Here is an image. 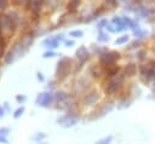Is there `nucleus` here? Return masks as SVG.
Listing matches in <instances>:
<instances>
[{
  "label": "nucleus",
  "instance_id": "22",
  "mask_svg": "<svg viewBox=\"0 0 155 144\" xmlns=\"http://www.w3.org/2000/svg\"><path fill=\"white\" fill-rule=\"evenodd\" d=\"M25 99H27V97L23 96V94H17V96H16V100H17L18 103H23V102H25Z\"/></svg>",
  "mask_w": 155,
  "mask_h": 144
},
{
  "label": "nucleus",
  "instance_id": "16",
  "mask_svg": "<svg viewBox=\"0 0 155 144\" xmlns=\"http://www.w3.org/2000/svg\"><path fill=\"white\" fill-rule=\"evenodd\" d=\"M91 73H92V75H93L94 77H99V76H101V74H102V70L98 68V65H94V67H92Z\"/></svg>",
  "mask_w": 155,
  "mask_h": 144
},
{
  "label": "nucleus",
  "instance_id": "9",
  "mask_svg": "<svg viewBox=\"0 0 155 144\" xmlns=\"http://www.w3.org/2000/svg\"><path fill=\"white\" fill-rule=\"evenodd\" d=\"M76 57H78V59H79L81 63H85V62L88 59V57H90L87 48H86L85 46H80V47L78 48V51H76Z\"/></svg>",
  "mask_w": 155,
  "mask_h": 144
},
{
  "label": "nucleus",
  "instance_id": "29",
  "mask_svg": "<svg viewBox=\"0 0 155 144\" xmlns=\"http://www.w3.org/2000/svg\"><path fill=\"white\" fill-rule=\"evenodd\" d=\"M103 25H107V21H101V22L98 23V27H99V28H103Z\"/></svg>",
  "mask_w": 155,
  "mask_h": 144
},
{
  "label": "nucleus",
  "instance_id": "26",
  "mask_svg": "<svg viewBox=\"0 0 155 144\" xmlns=\"http://www.w3.org/2000/svg\"><path fill=\"white\" fill-rule=\"evenodd\" d=\"M111 139H113V137H111V136H109V137H107V138L101 139L98 143H109V142H111Z\"/></svg>",
  "mask_w": 155,
  "mask_h": 144
},
{
  "label": "nucleus",
  "instance_id": "23",
  "mask_svg": "<svg viewBox=\"0 0 155 144\" xmlns=\"http://www.w3.org/2000/svg\"><path fill=\"white\" fill-rule=\"evenodd\" d=\"M97 39H98V41H103V42H104V41H108V39H109V38H108L105 34L101 33V34L98 35V38H97Z\"/></svg>",
  "mask_w": 155,
  "mask_h": 144
},
{
  "label": "nucleus",
  "instance_id": "2",
  "mask_svg": "<svg viewBox=\"0 0 155 144\" xmlns=\"http://www.w3.org/2000/svg\"><path fill=\"white\" fill-rule=\"evenodd\" d=\"M122 81H124V76H122V75H120V76H116V75H115L114 79H111V80H109V81L107 82L105 88H104L105 93H107V94L115 93V92L119 90V87H120V85L122 83Z\"/></svg>",
  "mask_w": 155,
  "mask_h": 144
},
{
  "label": "nucleus",
  "instance_id": "13",
  "mask_svg": "<svg viewBox=\"0 0 155 144\" xmlns=\"http://www.w3.org/2000/svg\"><path fill=\"white\" fill-rule=\"evenodd\" d=\"M53 96H54V99H56L57 102H63V100H65V99L69 97L68 93L64 92V91H57Z\"/></svg>",
  "mask_w": 155,
  "mask_h": 144
},
{
  "label": "nucleus",
  "instance_id": "20",
  "mask_svg": "<svg viewBox=\"0 0 155 144\" xmlns=\"http://www.w3.org/2000/svg\"><path fill=\"white\" fill-rule=\"evenodd\" d=\"M127 40H128V36H127V35H124V36H121V38L116 39V40H115V44H116V45H121V44L126 42Z\"/></svg>",
  "mask_w": 155,
  "mask_h": 144
},
{
  "label": "nucleus",
  "instance_id": "32",
  "mask_svg": "<svg viewBox=\"0 0 155 144\" xmlns=\"http://www.w3.org/2000/svg\"><path fill=\"white\" fill-rule=\"evenodd\" d=\"M4 116V109L0 106V117H2Z\"/></svg>",
  "mask_w": 155,
  "mask_h": 144
},
{
  "label": "nucleus",
  "instance_id": "10",
  "mask_svg": "<svg viewBox=\"0 0 155 144\" xmlns=\"http://www.w3.org/2000/svg\"><path fill=\"white\" fill-rule=\"evenodd\" d=\"M42 45L47 48H56L58 46V40L56 38H48L42 41Z\"/></svg>",
  "mask_w": 155,
  "mask_h": 144
},
{
  "label": "nucleus",
  "instance_id": "18",
  "mask_svg": "<svg viewBox=\"0 0 155 144\" xmlns=\"http://www.w3.org/2000/svg\"><path fill=\"white\" fill-rule=\"evenodd\" d=\"M23 113H24V106H21V108H18V109L13 113V117H15V119H18L19 116H22Z\"/></svg>",
  "mask_w": 155,
  "mask_h": 144
},
{
  "label": "nucleus",
  "instance_id": "12",
  "mask_svg": "<svg viewBox=\"0 0 155 144\" xmlns=\"http://www.w3.org/2000/svg\"><path fill=\"white\" fill-rule=\"evenodd\" d=\"M136 73H137V67H136V64H127L126 67H125V75L126 76H133V75H136Z\"/></svg>",
  "mask_w": 155,
  "mask_h": 144
},
{
  "label": "nucleus",
  "instance_id": "8",
  "mask_svg": "<svg viewBox=\"0 0 155 144\" xmlns=\"http://www.w3.org/2000/svg\"><path fill=\"white\" fill-rule=\"evenodd\" d=\"M98 93L96 91H91L88 92L87 94H85L84 97V104L85 105H91V104H94L97 100H98Z\"/></svg>",
  "mask_w": 155,
  "mask_h": 144
},
{
  "label": "nucleus",
  "instance_id": "21",
  "mask_svg": "<svg viewBox=\"0 0 155 144\" xmlns=\"http://www.w3.org/2000/svg\"><path fill=\"white\" fill-rule=\"evenodd\" d=\"M8 132H10V129H8L7 127L0 128V137H6V136L8 134Z\"/></svg>",
  "mask_w": 155,
  "mask_h": 144
},
{
  "label": "nucleus",
  "instance_id": "33",
  "mask_svg": "<svg viewBox=\"0 0 155 144\" xmlns=\"http://www.w3.org/2000/svg\"><path fill=\"white\" fill-rule=\"evenodd\" d=\"M4 106H5V109H6V110H10V108H8V104H7V103H4Z\"/></svg>",
  "mask_w": 155,
  "mask_h": 144
},
{
  "label": "nucleus",
  "instance_id": "3",
  "mask_svg": "<svg viewBox=\"0 0 155 144\" xmlns=\"http://www.w3.org/2000/svg\"><path fill=\"white\" fill-rule=\"evenodd\" d=\"M16 23L12 21V18L10 17V15H0V30H15L16 29Z\"/></svg>",
  "mask_w": 155,
  "mask_h": 144
},
{
  "label": "nucleus",
  "instance_id": "24",
  "mask_svg": "<svg viewBox=\"0 0 155 144\" xmlns=\"http://www.w3.org/2000/svg\"><path fill=\"white\" fill-rule=\"evenodd\" d=\"M53 56H56V53L52 52V51H47V52H45V53L42 54L44 58H50V57H53Z\"/></svg>",
  "mask_w": 155,
  "mask_h": 144
},
{
  "label": "nucleus",
  "instance_id": "4",
  "mask_svg": "<svg viewBox=\"0 0 155 144\" xmlns=\"http://www.w3.org/2000/svg\"><path fill=\"white\" fill-rule=\"evenodd\" d=\"M53 98H54V96L52 93L42 92V93L38 94V97L35 99V103H36V105H40V106H48V104H51Z\"/></svg>",
  "mask_w": 155,
  "mask_h": 144
},
{
  "label": "nucleus",
  "instance_id": "5",
  "mask_svg": "<svg viewBox=\"0 0 155 144\" xmlns=\"http://www.w3.org/2000/svg\"><path fill=\"white\" fill-rule=\"evenodd\" d=\"M119 57H120V54H119L117 52L110 51V52H104V53H102L101 57H99V59H101V62H102L104 65H107V64H113V63H115L116 59H119Z\"/></svg>",
  "mask_w": 155,
  "mask_h": 144
},
{
  "label": "nucleus",
  "instance_id": "31",
  "mask_svg": "<svg viewBox=\"0 0 155 144\" xmlns=\"http://www.w3.org/2000/svg\"><path fill=\"white\" fill-rule=\"evenodd\" d=\"M56 39H57L58 41H62V40H63V34H59V35H56Z\"/></svg>",
  "mask_w": 155,
  "mask_h": 144
},
{
  "label": "nucleus",
  "instance_id": "1",
  "mask_svg": "<svg viewBox=\"0 0 155 144\" xmlns=\"http://www.w3.org/2000/svg\"><path fill=\"white\" fill-rule=\"evenodd\" d=\"M70 68H71V59L68 58V57L62 58V59L58 62L57 71H56V75H57V77H58V80H64V79L69 75Z\"/></svg>",
  "mask_w": 155,
  "mask_h": 144
},
{
  "label": "nucleus",
  "instance_id": "25",
  "mask_svg": "<svg viewBox=\"0 0 155 144\" xmlns=\"http://www.w3.org/2000/svg\"><path fill=\"white\" fill-rule=\"evenodd\" d=\"M7 5H8V1H7V0H0V10L6 8Z\"/></svg>",
  "mask_w": 155,
  "mask_h": 144
},
{
  "label": "nucleus",
  "instance_id": "19",
  "mask_svg": "<svg viewBox=\"0 0 155 144\" xmlns=\"http://www.w3.org/2000/svg\"><path fill=\"white\" fill-rule=\"evenodd\" d=\"M69 35L70 36H74V38H81L84 35V33L81 30H73V31L69 33Z\"/></svg>",
  "mask_w": 155,
  "mask_h": 144
},
{
  "label": "nucleus",
  "instance_id": "30",
  "mask_svg": "<svg viewBox=\"0 0 155 144\" xmlns=\"http://www.w3.org/2000/svg\"><path fill=\"white\" fill-rule=\"evenodd\" d=\"M0 143H8L6 137H0Z\"/></svg>",
  "mask_w": 155,
  "mask_h": 144
},
{
  "label": "nucleus",
  "instance_id": "28",
  "mask_svg": "<svg viewBox=\"0 0 155 144\" xmlns=\"http://www.w3.org/2000/svg\"><path fill=\"white\" fill-rule=\"evenodd\" d=\"M74 45V41L73 40H68V41H65V46L67 47H71Z\"/></svg>",
  "mask_w": 155,
  "mask_h": 144
},
{
  "label": "nucleus",
  "instance_id": "17",
  "mask_svg": "<svg viewBox=\"0 0 155 144\" xmlns=\"http://www.w3.org/2000/svg\"><path fill=\"white\" fill-rule=\"evenodd\" d=\"M45 138V133H36L35 136H33V137H30V139L33 140V142H40V140H42Z\"/></svg>",
  "mask_w": 155,
  "mask_h": 144
},
{
  "label": "nucleus",
  "instance_id": "34",
  "mask_svg": "<svg viewBox=\"0 0 155 144\" xmlns=\"http://www.w3.org/2000/svg\"><path fill=\"white\" fill-rule=\"evenodd\" d=\"M0 31H1V30H0ZM2 42H4V40H2V36H1V33H0V45H1Z\"/></svg>",
  "mask_w": 155,
  "mask_h": 144
},
{
  "label": "nucleus",
  "instance_id": "11",
  "mask_svg": "<svg viewBox=\"0 0 155 144\" xmlns=\"http://www.w3.org/2000/svg\"><path fill=\"white\" fill-rule=\"evenodd\" d=\"M119 71V67L115 65L114 63L113 64H107V69H105V74L108 76H115Z\"/></svg>",
  "mask_w": 155,
  "mask_h": 144
},
{
  "label": "nucleus",
  "instance_id": "15",
  "mask_svg": "<svg viewBox=\"0 0 155 144\" xmlns=\"http://www.w3.org/2000/svg\"><path fill=\"white\" fill-rule=\"evenodd\" d=\"M17 58H16V56H15V53L10 50L7 53H6V56H5V63L6 64H11L12 62H15Z\"/></svg>",
  "mask_w": 155,
  "mask_h": 144
},
{
  "label": "nucleus",
  "instance_id": "6",
  "mask_svg": "<svg viewBox=\"0 0 155 144\" xmlns=\"http://www.w3.org/2000/svg\"><path fill=\"white\" fill-rule=\"evenodd\" d=\"M42 2H44V0H28V2H27V8L30 10V11L34 13V16L36 17V16L39 15L40 10H41Z\"/></svg>",
  "mask_w": 155,
  "mask_h": 144
},
{
  "label": "nucleus",
  "instance_id": "27",
  "mask_svg": "<svg viewBox=\"0 0 155 144\" xmlns=\"http://www.w3.org/2000/svg\"><path fill=\"white\" fill-rule=\"evenodd\" d=\"M36 77H38V80H39V81H44V76H42V74H41L40 71H38V73H36Z\"/></svg>",
  "mask_w": 155,
  "mask_h": 144
},
{
  "label": "nucleus",
  "instance_id": "14",
  "mask_svg": "<svg viewBox=\"0 0 155 144\" xmlns=\"http://www.w3.org/2000/svg\"><path fill=\"white\" fill-rule=\"evenodd\" d=\"M79 4H80V0H69L67 7H68V10H69L70 12H74V11L78 8Z\"/></svg>",
  "mask_w": 155,
  "mask_h": 144
},
{
  "label": "nucleus",
  "instance_id": "7",
  "mask_svg": "<svg viewBox=\"0 0 155 144\" xmlns=\"http://www.w3.org/2000/svg\"><path fill=\"white\" fill-rule=\"evenodd\" d=\"M57 122H58L59 125H62L63 127H71V126H74V125L78 122V117L71 116V115H65V116L58 119Z\"/></svg>",
  "mask_w": 155,
  "mask_h": 144
}]
</instances>
